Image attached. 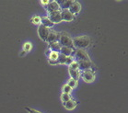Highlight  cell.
Here are the masks:
<instances>
[{"instance_id": "6da1fadb", "label": "cell", "mask_w": 128, "mask_h": 113, "mask_svg": "<svg viewBox=\"0 0 128 113\" xmlns=\"http://www.w3.org/2000/svg\"><path fill=\"white\" fill-rule=\"evenodd\" d=\"M90 39L88 36H78L73 39V46L78 49H84L90 46Z\"/></svg>"}, {"instance_id": "7a4b0ae2", "label": "cell", "mask_w": 128, "mask_h": 113, "mask_svg": "<svg viewBox=\"0 0 128 113\" xmlns=\"http://www.w3.org/2000/svg\"><path fill=\"white\" fill-rule=\"evenodd\" d=\"M59 43L61 44V46H66L70 47L73 49V39H71L69 35L67 33H61L59 37Z\"/></svg>"}, {"instance_id": "3957f363", "label": "cell", "mask_w": 128, "mask_h": 113, "mask_svg": "<svg viewBox=\"0 0 128 113\" xmlns=\"http://www.w3.org/2000/svg\"><path fill=\"white\" fill-rule=\"evenodd\" d=\"M49 32H50V29L49 28H47V27L44 26V25H39L38 27V34H39V37L41 38L42 41H47V37H48V35H49Z\"/></svg>"}, {"instance_id": "277c9868", "label": "cell", "mask_w": 128, "mask_h": 113, "mask_svg": "<svg viewBox=\"0 0 128 113\" xmlns=\"http://www.w3.org/2000/svg\"><path fill=\"white\" fill-rule=\"evenodd\" d=\"M49 19L52 21L54 24H57V23H60L62 20V17H61V11L59 10V11H54V12H52V13H49Z\"/></svg>"}, {"instance_id": "5b68a950", "label": "cell", "mask_w": 128, "mask_h": 113, "mask_svg": "<svg viewBox=\"0 0 128 113\" xmlns=\"http://www.w3.org/2000/svg\"><path fill=\"white\" fill-rule=\"evenodd\" d=\"M81 75H82L83 79H84V81L88 82V83H90V82L94 81V79H95V75H94V73L90 69L83 71Z\"/></svg>"}, {"instance_id": "8992f818", "label": "cell", "mask_w": 128, "mask_h": 113, "mask_svg": "<svg viewBox=\"0 0 128 113\" xmlns=\"http://www.w3.org/2000/svg\"><path fill=\"white\" fill-rule=\"evenodd\" d=\"M76 57L79 60H84V61H90V58L88 52L84 49H76Z\"/></svg>"}, {"instance_id": "52a82bcc", "label": "cell", "mask_w": 128, "mask_h": 113, "mask_svg": "<svg viewBox=\"0 0 128 113\" xmlns=\"http://www.w3.org/2000/svg\"><path fill=\"white\" fill-rule=\"evenodd\" d=\"M68 10H69L73 15L78 14L79 12H80V10H81V5H80V3L78 2V1H73V3L71 4V6H69Z\"/></svg>"}, {"instance_id": "ba28073f", "label": "cell", "mask_w": 128, "mask_h": 113, "mask_svg": "<svg viewBox=\"0 0 128 113\" xmlns=\"http://www.w3.org/2000/svg\"><path fill=\"white\" fill-rule=\"evenodd\" d=\"M61 17H62V20L72 21L73 19H74L75 16H74L68 9H63L61 11Z\"/></svg>"}, {"instance_id": "9c48e42d", "label": "cell", "mask_w": 128, "mask_h": 113, "mask_svg": "<svg viewBox=\"0 0 128 113\" xmlns=\"http://www.w3.org/2000/svg\"><path fill=\"white\" fill-rule=\"evenodd\" d=\"M59 37H60V34L58 32H56V30L54 29H50L49 35L47 37V41L48 42H54V41H57L59 40Z\"/></svg>"}, {"instance_id": "30bf717a", "label": "cell", "mask_w": 128, "mask_h": 113, "mask_svg": "<svg viewBox=\"0 0 128 113\" xmlns=\"http://www.w3.org/2000/svg\"><path fill=\"white\" fill-rule=\"evenodd\" d=\"M59 10H60V5L56 1L49 2V4L47 5V11L49 12V13H52V12L54 11H59Z\"/></svg>"}, {"instance_id": "8fae6325", "label": "cell", "mask_w": 128, "mask_h": 113, "mask_svg": "<svg viewBox=\"0 0 128 113\" xmlns=\"http://www.w3.org/2000/svg\"><path fill=\"white\" fill-rule=\"evenodd\" d=\"M78 64V69H81L83 71L90 69V66L92 65L90 61H84V60H79Z\"/></svg>"}, {"instance_id": "7c38bea8", "label": "cell", "mask_w": 128, "mask_h": 113, "mask_svg": "<svg viewBox=\"0 0 128 113\" xmlns=\"http://www.w3.org/2000/svg\"><path fill=\"white\" fill-rule=\"evenodd\" d=\"M50 49L52 50V52H60V49H61V44L59 43L58 41H54V42H50Z\"/></svg>"}, {"instance_id": "4fadbf2b", "label": "cell", "mask_w": 128, "mask_h": 113, "mask_svg": "<svg viewBox=\"0 0 128 113\" xmlns=\"http://www.w3.org/2000/svg\"><path fill=\"white\" fill-rule=\"evenodd\" d=\"M64 108L68 110H72L76 107V102L72 99H69L68 101H66V103H64Z\"/></svg>"}, {"instance_id": "5bb4252c", "label": "cell", "mask_w": 128, "mask_h": 113, "mask_svg": "<svg viewBox=\"0 0 128 113\" xmlns=\"http://www.w3.org/2000/svg\"><path fill=\"white\" fill-rule=\"evenodd\" d=\"M73 52V49L70 48V47H66V46H61V49H60V53L64 54V56H70L72 54Z\"/></svg>"}, {"instance_id": "9a60e30c", "label": "cell", "mask_w": 128, "mask_h": 113, "mask_svg": "<svg viewBox=\"0 0 128 113\" xmlns=\"http://www.w3.org/2000/svg\"><path fill=\"white\" fill-rule=\"evenodd\" d=\"M69 74H70L71 78L74 79V80H76V81H78V78L80 77L79 70H75V69H71V68H69Z\"/></svg>"}, {"instance_id": "2e32d148", "label": "cell", "mask_w": 128, "mask_h": 113, "mask_svg": "<svg viewBox=\"0 0 128 113\" xmlns=\"http://www.w3.org/2000/svg\"><path fill=\"white\" fill-rule=\"evenodd\" d=\"M41 18V22H42V25H44V26L47 27V28H50V27H52L54 24L52 23V21L49 19V17H40Z\"/></svg>"}, {"instance_id": "e0dca14e", "label": "cell", "mask_w": 128, "mask_h": 113, "mask_svg": "<svg viewBox=\"0 0 128 113\" xmlns=\"http://www.w3.org/2000/svg\"><path fill=\"white\" fill-rule=\"evenodd\" d=\"M66 56H64L62 53H58V58H57L58 64H66Z\"/></svg>"}, {"instance_id": "ac0fdd59", "label": "cell", "mask_w": 128, "mask_h": 113, "mask_svg": "<svg viewBox=\"0 0 128 113\" xmlns=\"http://www.w3.org/2000/svg\"><path fill=\"white\" fill-rule=\"evenodd\" d=\"M61 99H62V101L64 102V103H66V102L68 101L69 99H71V98H70L69 94H66V93H63V94L61 95Z\"/></svg>"}, {"instance_id": "d6986e66", "label": "cell", "mask_w": 128, "mask_h": 113, "mask_svg": "<svg viewBox=\"0 0 128 113\" xmlns=\"http://www.w3.org/2000/svg\"><path fill=\"white\" fill-rule=\"evenodd\" d=\"M73 3L72 0H66V1H64L63 4H62V6L64 7V9H68L69 8V6H71V4Z\"/></svg>"}, {"instance_id": "ffe728a7", "label": "cell", "mask_w": 128, "mask_h": 113, "mask_svg": "<svg viewBox=\"0 0 128 113\" xmlns=\"http://www.w3.org/2000/svg\"><path fill=\"white\" fill-rule=\"evenodd\" d=\"M71 91H72V88L68 86V85H64V87H63V93H66V94H69V93H71Z\"/></svg>"}, {"instance_id": "44dd1931", "label": "cell", "mask_w": 128, "mask_h": 113, "mask_svg": "<svg viewBox=\"0 0 128 113\" xmlns=\"http://www.w3.org/2000/svg\"><path fill=\"white\" fill-rule=\"evenodd\" d=\"M76 83H78V82H76V80H74V79L70 78L69 81H68V83H67V85H68V86H69L71 88H73V87H75L76 86Z\"/></svg>"}, {"instance_id": "7402d4cb", "label": "cell", "mask_w": 128, "mask_h": 113, "mask_svg": "<svg viewBox=\"0 0 128 113\" xmlns=\"http://www.w3.org/2000/svg\"><path fill=\"white\" fill-rule=\"evenodd\" d=\"M69 68L71 69H75V70H78V64L76 62H73L69 64Z\"/></svg>"}, {"instance_id": "603a6c76", "label": "cell", "mask_w": 128, "mask_h": 113, "mask_svg": "<svg viewBox=\"0 0 128 113\" xmlns=\"http://www.w3.org/2000/svg\"><path fill=\"white\" fill-rule=\"evenodd\" d=\"M58 58V53L57 52H52V53H50V60H57Z\"/></svg>"}, {"instance_id": "cb8c5ba5", "label": "cell", "mask_w": 128, "mask_h": 113, "mask_svg": "<svg viewBox=\"0 0 128 113\" xmlns=\"http://www.w3.org/2000/svg\"><path fill=\"white\" fill-rule=\"evenodd\" d=\"M30 49H32V44L30 43V42H27V43L24 44V50L23 51H25L26 52H28L30 51Z\"/></svg>"}, {"instance_id": "d4e9b609", "label": "cell", "mask_w": 128, "mask_h": 113, "mask_svg": "<svg viewBox=\"0 0 128 113\" xmlns=\"http://www.w3.org/2000/svg\"><path fill=\"white\" fill-rule=\"evenodd\" d=\"M32 21L34 22V24H39L41 22V18H40V17H34L33 18H32Z\"/></svg>"}, {"instance_id": "484cf974", "label": "cell", "mask_w": 128, "mask_h": 113, "mask_svg": "<svg viewBox=\"0 0 128 113\" xmlns=\"http://www.w3.org/2000/svg\"><path fill=\"white\" fill-rule=\"evenodd\" d=\"M26 110H28V112L29 113H41L40 111L36 110H33V109H30V108H26Z\"/></svg>"}, {"instance_id": "4316f807", "label": "cell", "mask_w": 128, "mask_h": 113, "mask_svg": "<svg viewBox=\"0 0 128 113\" xmlns=\"http://www.w3.org/2000/svg\"><path fill=\"white\" fill-rule=\"evenodd\" d=\"M71 63H73L72 58H71V56H67V57H66V64H70Z\"/></svg>"}, {"instance_id": "83f0119b", "label": "cell", "mask_w": 128, "mask_h": 113, "mask_svg": "<svg viewBox=\"0 0 128 113\" xmlns=\"http://www.w3.org/2000/svg\"><path fill=\"white\" fill-rule=\"evenodd\" d=\"M49 64H58V62H57V60H49Z\"/></svg>"}, {"instance_id": "f1b7e54d", "label": "cell", "mask_w": 128, "mask_h": 113, "mask_svg": "<svg viewBox=\"0 0 128 113\" xmlns=\"http://www.w3.org/2000/svg\"><path fill=\"white\" fill-rule=\"evenodd\" d=\"M42 3L44 4V5H48V4H49V1H48V0H44V1H42Z\"/></svg>"}, {"instance_id": "f546056e", "label": "cell", "mask_w": 128, "mask_h": 113, "mask_svg": "<svg viewBox=\"0 0 128 113\" xmlns=\"http://www.w3.org/2000/svg\"><path fill=\"white\" fill-rule=\"evenodd\" d=\"M25 52H26L25 51H22V52H21V55H24V54H25Z\"/></svg>"}]
</instances>
